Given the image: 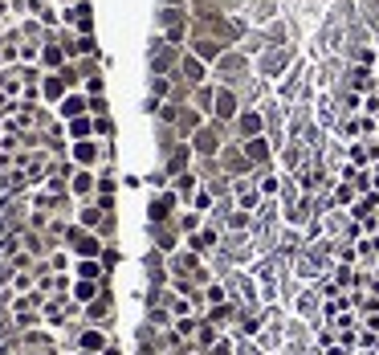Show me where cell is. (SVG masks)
Masks as SVG:
<instances>
[{
	"label": "cell",
	"mask_w": 379,
	"mask_h": 355,
	"mask_svg": "<svg viewBox=\"0 0 379 355\" xmlns=\"http://www.w3.org/2000/svg\"><path fill=\"white\" fill-rule=\"evenodd\" d=\"M66 245L78 253V258H102V249H106V241L94 233V229H66Z\"/></svg>",
	"instance_id": "1"
},
{
	"label": "cell",
	"mask_w": 379,
	"mask_h": 355,
	"mask_svg": "<svg viewBox=\"0 0 379 355\" xmlns=\"http://www.w3.org/2000/svg\"><path fill=\"white\" fill-rule=\"evenodd\" d=\"M237 115H241V98L233 94V86H216V94H212V119L216 123H237Z\"/></svg>",
	"instance_id": "2"
},
{
	"label": "cell",
	"mask_w": 379,
	"mask_h": 355,
	"mask_svg": "<svg viewBox=\"0 0 379 355\" xmlns=\"http://www.w3.org/2000/svg\"><path fill=\"white\" fill-rule=\"evenodd\" d=\"M241 151H245V160H249L253 168H273V155H278V147H273V139H269V135L245 139V143H241Z\"/></svg>",
	"instance_id": "3"
},
{
	"label": "cell",
	"mask_w": 379,
	"mask_h": 355,
	"mask_svg": "<svg viewBox=\"0 0 379 355\" xmlns=\"http://www.w3.org/2000/svg\"><path fill=\"white\" fill-rule=\"evenodd\" d=\"M290 311H294L298 318H306V323H318V318H322V294H318L314 286H302L298 298L290 303Z\"/></svg>",
	"instance_id": "4"
},
{
	"label": "cell",
	"mask_w": 379,
	"mask_h": 355,
	"mask_svg": "<svg viewBox=\"0 0 379 355\" xmlns=\"http://www.w3.org/2000/svg\"><path fill=\"white\" fill-rule=\"evenodd\" d=\"M233 135L245 143V139H257V135H265V115L261 111H253V106H241V115H237V123H233Z\"/></svg>",
	"instance_id": "5"
},
{
	"label": "cell",
	"mask_w": 379,
	"mask_h": 355,
	"mask_svg": "<svg viewBox=\"0 0 379 355\" xmlns=\"http://www.w3.org/2000/svg\"><path fill=\"white\" fill-rule=\"evenodd\" d=\"M179 78H184L188 86H204V82H208V66H204L196 53H179Z\"/></svg>",
	"instance_id": "6"
},
{
	"label": "cell",
	"mask_w": 379,
	"mask_h": 355,
	"mask_svg": "<svg viewBox=\"0 0 379 355\" xmlns=\"http://www.w3.org/2000/svg\"><path fill=\"white\" fill-rule=\"evenodd\" d=\"M290 274H294V278H298V282H302V286H314L322 269H318V262L310 258V249H302V253H298L294 262H290Z\"/></svg>",
	"instance_id": "7"
},
{
	"label": "cell",
	"mask_w": 379,
	"mask_h": 355,
	"mask_svg": "<svg viewBox=\"0 0 379 355\" xmlns=\"http://www.w3.org/2000/svg\"><path fill=\"white\" fill-rule=\"evenodd\" d=\"M204 123H208V119H204L200 111H192V106H179V119H175V135H179V139H192V135L200 131Z\"/></svg>",
	"instance_id": "8"
},
{
	"label": "cell",
	"mask_w": 379,
	"mask_h": 355,
	"mask_svg": "<svg viewBox=\"0 0 379 355\" xmlns=\"http://www.w3.org/2000/svg\"><path fill=\"white\" fill-rule=\"evenodd\" d=\"M347 82H351V90H359V94H376V86H379L371 66H351L347 70Z\"/></svg>",
	"instance_id": "9"
},
{
	"label": "cell",
	"mask_w": 379,
	"mask_h": 355,
	"mask_svg": "<svg viewBox=\"0 0 379 355\" xmlns=\"http://www.w3.org/2000/svg\"><path fill=\"white\" fill-rule=\"evenodd\" d=\"M175 204H179V196H175V192H159V196H155V200H151V224H168L171 221V209H175Z\"/></svg>",
	"instance_id": "10"
},
{
	"label": "cell",
	"mask_w": 379,
	"mask_h": 355,
	"mask_svg": "<svg viewBox=\"0 0 379 355\" xmlns=\"http://www.w3.org/2000/svg\"><path fill=\"white\" fill-rule=\"evenodd\" d=\"M376 213H379V192H363V196L347 209L351 221H367V217H376Z\"/></svg>",
	"instance_id": "11"
},
{
	"label": "cell",
	"mask_w": 379,
	"mask_h": 355,
	"mask_svg": "<svg viewBox=\"0 0 379 355\" xmlns=\"http://www.w3.org/2000/svg\"><path fill=\"white\" fill-rule=\"evenodd\" d=\"M220 229H224V233H253V229H257V221H253V213L233 209V213H224V217H220Z\"/></svg>",
	"instance_id": "12"
},
{
	"label": "cell",
	"mask_w": 379,
	"mask_h": 355,
	"mask_svg": "<svg viewBox=\"0 0 379 355\" xmlns=\"http://www.w3.org/2000/svg\"><path fill=\"white\" fill-rule=\"evenodd\" d=\"M331 200H335V209H342V213H347V209L359 200V188H355L351 180H338L335 188H331Z\"/></svg>",
	"instance_id": "13"
},
{
	"label": "cell",
	"mask_w": 379,
	"mask_h": 355,
	"mask_svg": "<svg viewBox=\"0 0 379 355\" xmlns=\"http://www.w3.org/2000/svg\"><path fill=\"white\" fill-rule=\"evenodd\" d=\"M98 155H102V147H98L94 139H78V143H74V164H78V168H94Z\"/></svg>",
	"instance_id": "14"
},
{
	"label": "cell",
	"mask_w": 379,
	"mask_h": 355,
	"mask_svg": "<svg viewBox=\"0 0 379 355\" xmlns=\"http://www.w3.org/2000/svg\"><path fill=\"white\" fill-rule=\"evenodd\" d=\"M110 347V339L102 335V331H94V327H86L82 335H78V352H94V355H102Z\"/></svg>",
	"instance_id": "15"
},
{
	"label": "cell",
	"mask_w": 379,
	"mask_h": 355,
	"mask_svg": "<svg viewBox=\"0 0 379 355\" xmlns=\"http://www.w3.org/2000/svg\"><path fill=\"white\" fill-rule=\"evenodd\" d=\"M94 188H98V176H94L90 168H78V172L70 176V192H74V196H82V200L94 192Z\"/></svg>",
	"instance_id": "16"
},
{
	"label": "cell",
	"mask_w": 379,
	"mask_h": 355,
	"mask_svg": "<svg viewBox=\"0 0 379 355\" xmlns=\"http://www.w3.org/2000/svg\"><path fill=\"white\" fill-rule=\"evenodd\" d=\"M347 164H351V168H371V147H367V139L347 143Z\"/></svg>",
	"instance_id": "17"
},
{
	"label": "cell",
	"mask_w": 379,
	"mask_h": 355,
	"mask_svg": "<svg viewBox=\"0 0 379 355\" xmlns=\"http://www.w3.org/2000/svg\"><path fill=\"white\" fill-rule=\"evenodd\" d=\"M216 339H220V331H216V327H212V323H204V318H200V327H196V335H192V352H208L212 343H216Z\"/></svg>",
	"instance_id": "18"
},
{
	"label": "cell",
	"mask_w": 379,
	"mask_h": 355,
	"mask_svg": "<svg viewBox=\"0 0 379 355\" xmlns=\"http://www.w3.org/2000/svg\"><path fill=\"white\" fill-rule=\"evenodd\" d=\"M204 221H208L204 213H196V209H184V213L175 217V229H179V233L188 237V233H200V224H204Z\"/></svg>",
	"instance_id": "19"
},
{
	"label": "cell",
	"mask_w": 379,
	"mask_h": 355,
	"mask_svg": "<svg viewBox=\"0 0 379 355\" xmlns=\"http://www.w3.org/2000/svg\"><path fill=\"white\" fill-rule=\"evenodd\" d=\"M335 135H338V139H347V143L363 139V135H359V115H342V119L335 123Z\"/></svg>",
	"instance_id": "20"
},
{
	"label": "cell",
	"mask_w": 379,
	"mask_h": 355,
	"mask_svg": "<svg viewBox=\"0 0 379 355\" xmlns=\"http://www.w3.org/2000/svg\"><path fill=\"white\" fill-rule=\"evenodd\" d=\"M86 111H90V98H82V94L61 98V119H78V115H86Z\"/></svg>",
	"instance_id": "21"
},
{
	"label": "cell",
	"mask_w": 379,
	"mask_h": 355,
	"mask_svg": "<svg viewBox=\"0 0 379 355\" xmlns=\"http://www.w3.org/2000/svg\"><path fill=\"white\" fill-rule=\"evenodd\" d=\"M192 209H196V213H204V217H212V209H216V196H212L204 184L196 188V196H192Z\"/></svg>",
	"instance_id": "22"
},
{
	"label": "cell",
	"mask_w": 379,
	"mask_h": 355,
	"mask_svg": "<svg viewBox=\"0 0 379 355\" xmlns=\"http://www.w3.org/2000/svg\"><path fill=\"white\" fill-rule=\"evenodd\" d=\"M204 303H208V307H220V303H229V286H224L220 278L204 286Z\"/></svg>",
	"instance_id": "23"
},
{
	"label": "cell",
	"mask_w": 379,
	"mask_h": 355,
	"mask_svg": "<svg viewBox=\"0 0 379 355\" xmlns=\"http://www.w3.org/2000/svg\"><path fill=\"white\" fill-rule=\"evenodd\" d=\"M41 94L49 98V102H61V98H66V82H61L57 74H49V78H45V86H41Z\"/></svg>",
	"instance_id": "24"
},
{
	"label": "cell",
	"mask_w": 379,
	"mask_h": 355,
	"mask_svg": "<svg viewBox=\"0 0 379 355\" xmlns=\"http://www.w3.org/2000/svg\"><path fill=\"white\" fill-rule=\"evenodd\" d=\"M338 282V290H351L355 286V266H347V262H335V274H331Z\"/></svg>",
	"instance_id": "25"
},
{
	"label": "cell",
	"mask_w": 379,
	"mask_h": 355,
	"mask_svg": "<svg viewBox=\"0 0 379 355\" xmlns=\"http://www.w3.org/2000/svg\"><path fill=\"white\" fill-rule=\"evenodd\" d=\"M98 262H102V269H106V278H110V269L119 266V262H123V253H119V245H110V241H106V249H102V258H98Z\"/></svg>",
	"instance_id": "26"
},
{
	"label": "cell",
	"mask_w": 379,
	"mask_h": 355,
	"mask_svg": "<svg viewBox=\"0 0 379 355\" xmlns=\"http://www.w3.org/2000/svg\"><path fill=\"white\" fill-rule=\"evenodd\" d=\"M90 131H94V123H90L86 115H78V119H70V135H74V143H78V139H90Z\"/></svg>",
	"instance_id": "27"
},
{
	"label": "cell",
	"mask_w": 379,
	"mask_h": 355,
	"mask_svg": "<svg viewBox=\"0 0 379 355\" xmlns=\"http://www.w3.org/2000/svg\"><path fill=\"white\" fill-rule=\"evenodd\" d=\"M359 352H379V331H367V327H359Z\"/></svg>",
	"instance_id": "28"
},
{
	"label": "cell",
	"mask_w": 379,
	"mask_h": 355,
	"mask_svg": "<svg viewBox=\"0 0 379 355\" xmlns=\"http://www.w3.org/2000/svg\"><path fill=\"white\" fill-rule=\"evenodd\" d=\"M41 61H45V66H49V70H61V61H66V53H61V49H57V45H45Z\"/></svg>",
	"instance_id": "29"
},
{
	"label": "cell",
	"mask_w": 379,
	"mask_h": 355,
	"mask_svg": "<svg viewBox=\"0 0 379 355\" xmlns=\"http://www.w3.org/2000/svg\"><path fill=\"white\" fill-rule=\"evenodd\" d=\"M363 314H379V294H363V303H359V318Z\"/></svg>",
	"instance_id": "30"
},
{
	"label": "cell",
	"mask_w": 379,
	"mask_h": 355,
	"mask_svg": "<svg viewBox=\"0 0 379 355\" xmlns=\"http://www.w3.org/2000/svg\"><path fill=\"white\" fill-rule=\"evenodd\" d=\"M376 61H379V53H376V49H367V45L355 53V66H376Z\"/></svg>",
	"instance_id": "31"
},
{
	"label": "cell",
	"mask_w": 379,
	"mask_h": 355,
	"mask_svg": "<svg viewBox=\"0 0 379 355\" xmlns=\"http://www.w3.org/2000/svg\"><path fill=\"white\" fill-rule=\"evenodd\" d=\"M363 115H376L379 119V94H363Z\"/></svg>",
	"instance_id": "32"
},
{
	"label": "cell",
	"mask_w": 379,
	"mask_h": 355,
	"mask_svg": "<svg viewBox=\"0 0 379 355\" xmlns=\"http://www.w3.org/2000/svg\"><path fill=\"white\" fill-rule=\"evenodd\" d=\"M90 111H94V115H106V102H102V98L94 94V98H90Z\"/></svg>",
	"instance_id": "33"
},
{
	"label": "cell",
	"mask_w": 379,
	"mask_h": 355,
	"mask_svg": "<svg viewBox=\"0 0 379 355\" xmlns=\"http://www.w3.org/2000/svg\"><path fill=\"white\" fill-rule=\"evenodd\" d=\"M102 355H123V347H119V343H110V347H106Z\"/></svg>",
	"instance_id": "34"
},
{
	"label": "cell",
	"mask_w": 379,
	"mask_h": 355,
	"mask_svg": "<svg viewBox=\"0 0 379 355\" xmlns=\"http://www.w3.org/2000/svg\"><path fill=\"white\" fill-rule=\"evenodd\" d=\"M371 278H376V282H379V262H376V266H371Z\"/></svg>",
	"instance_id": "35"
},
{
	"label": "cell",
	"mask_w": 379,
	"mask_h": 355,
	"mask_svg": "<svg viewBox=\"0 0 379 355\" xmlns=\"http://www.w3.org/2000/svg\"><path fill=\"white\" fill-rule=\"evenodd\" d=\"M78 355H94V352H78Z\"/></svg>",
	"instance_id": "36"
},
{
	"label": "cell",
	"mask_w": 379,
	"mask_h": 355,
	"mask_svg": "<svg viewBox=\"0 0 379 355\" xmlns=\"http://www.w3.org/2000/svg\"><path fill=\"white\" fill-rule=\"evenodd\" d=\"M376 78H379V66H376Z\"/></svg>",
	"instance_id": "37"
}]
</instances>
